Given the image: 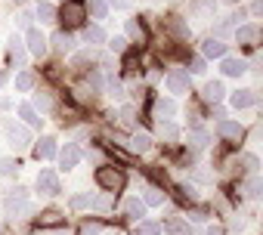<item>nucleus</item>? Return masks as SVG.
Segmentation results:
<instances>
[{
  "label": "nucleus",
  "mask_w": 263,
  "mask_h": 235,
  "mask_svg": "<svg viewBox=\"0 0 263 235\" xmlns=\"http://www.w3.org/2000/svg\"><path fill=\"white\" fill-rule=\"evenodd\" d=\"M4 207H7V213H10V217H19V220H25V217L31 213V204H28V192H25L22 186H16V189L7 195V204H4Z\"/></svg>",
  "instance_id": "f257e3e1"
},
{
  "label": "nucleus",
  "mask_w": 263,
  "mask_h": 235,
  "mask_svg": "<svg viewBox=\"0 0 263 235\" xmlns=\"http://www.w3.org/2000/svg\"><path fill=\"white\" fill-rule=\"evenodd\" d=\"M96 183H99L105 192H121V189H124V173L115 170V167H99V170H96Z\"/></svg>",
  "instance_id": "f03ea898"
},
{
  "label": "nucleus",
  "mask_w": 263,
  "mask_h": 235,
  "mask_svg": "<svg viewBox=\"0 0 263 235\" xmlns=\"http://www.w3.org/2000/svg\"><path fill=\"white\" fill-rule=\"evenodd\" d=\"M164 84H167V90H171L174 96H180V93H186V90H189V74H186L183 68H174V71H167Z\"/></svg>",
  "instance_id": "7ed1b4c3"
},
{
  "label": "nucleus",
  "mask_w": 263,
  "mask_h": 235,
  "mask_svg": "<svg viewBox=\"0 0 263 235\" xmlns=\"http://www.w3.org/2000/svg\"><path fill=\"white\" fill-rule=\"evenodd\" d=\"M37 192L41 195H59V177L53 170H41L37 173Z\"/></svg>",
  "instance_id": "20e7f679"
},
{
  "label": "nucleus",
  "mask_w": 263,
  "mask_h": 235,
  "mask_svg": "<svg viewBox=\"0 0 263 235\" xmlns=\"http://www.w3.org/2000/svg\"><path fill=\"white\" fill-rule=\"evenodd\" d=\"M62 19H65V25H68V28L81 25V22H84V4H78V0H65Z\"/></svg>",
  "instance_id": "39448f33"
},
{
  "label": "nucleus",
  "mask_w": 263,
  "mask_h": 235,
  "mask_svg": "<svg viewBox=\"0 0 263 235\" xmlns=\"http://www.w3.org/2000/svg\"><path fill=\"white\" fill-rule=\"evenodd\" d=\"M235 41H238L241 47H257V41H260L257 25H238V28H235Z\"/></svg>",
  "instance_id": "423d86ee"
},
{
  "label": "nucleus",
  "mask_w": 263,
  "mask_h": 235,
  "mask_svg": "<svg viewBox=\"0 0 263 235\" xmlns=\"http://www.w3.org/2000/svg\"><path fill=\"white\" fill-rule=\"evenodd\" d=\"M25 41H28V53H31V56H44V53H47V37H44L37 28H28Z\"/></svg>",
  "instance_id": "0eeeda50"
},
{
  "label": "nucleus",
  "mask_w": 263,
  "mask_h": 235,
  "mask_svg": "<svg viewBox=\"0 0 263 235\" xmlns=\"http://www.w3.org/2000/svg\"><path fill=\"white\" fill-rule=\"evenodd\" d=\"M7 140H10L13 149H25V146H28V130L10 121V124H7Z\"/></svg>",
  "instance_id": "6e6552de"
},
{
  "label": "nucleus",
  "mask_w": 263,
  "mask_h": 235,
  "mask_svg": "<svg viewBox=\"0 0 263 235\" xmlns=\"http://www.w3.org/2000/svg\"><path fill=\"white\" fill-rule=\"evenodd\" d=\"M78 161H81V149H78L74 143H65V149L59 152V164H62L65 170H71V167H78Z\"/></svg>",
  "instance_id": "1a4fd4ad"
},
{
  "label": "nucleus",
  "mask_w": 263,
  "mask_h": 235,
  "mask_svg": "<svg viewBox=\"0 0 263 235\" xmlns=\"http://www.w3.org/2000/svg\"><path fill=\"white\" fill-rule=\"evenodd\" d=\"M124 146H127L130 152H137V155H146V152L152 149V140H149V133H143V130H140V133H134V136H130Z\"/></svg>",
  "instance_id": "9d476101"
},
{
  "label": "nucleus",
  "mask_w": 263,
  "mask_h": 235,
  "mask_svg": "<svg viewBox=\"0 0 263 235\" xmlns=\"http://www.w3.org/2000/svg\"><path fill=\"white\" fill-rule=\"evenodd\" d=\"M201 53H204L208 59H223V56H226V44H223L220 37H208V41L201 44Z\"/></svg>",
  "instance_id": "9b49d317"
},
{
  "label": "nucleus",
  "mask_w": 263,
  "mask_h": 235,
  "mask_svg": "<svg viewBox=\"0 0 263 235\" xmlns=\"http://www.w3.org/2000/svg\"><path fill=\"white\" fill-rule=\"evenodd\" d=\"M220 71H223L226 77H241V74L248 71V65H245L241 59H229V56H223V65H220Z\"/></svg>",
  "instance_id": "f8f14e48"
},
{
  "label": "nucleus",
  "mask_w": 263,
  "mask_h": 235,
  "mask_svg": "<svg viewBox=\"0 0 263 235\" xmlns=\"http://www.w3.org/2000/svg\"><path fill=\"white\" fill-rule=\"evenodd\" d=\"M53 47H56L59 53H71V50H74V37H71L68 31H56V34H53Z\"/></svg>",
  "instance_id": "ddd939ff"
},
{
  "label": "nucleus",
  "mask_w": 263,
  "mask_h": 235,
  "mask_svg": "<svg viewBox=\"0 0 263 235\" xmlns=\"http://www.w3.org/2000/svg\"><path fill=\"white\" fill-rule=\"evenodd\" d=\"M254 102H257L254 90H235V93H232V108H248V105H254Z\"/></svg>",
  "instance_id": "4468645a"
},
{
  "label": "nucleus",
  "mask_w": 263,
  "mask_h": 235,
  "mask_svg": "<svg viewBox=\"0 0 263 235\" xmlns=\"http://www.w3.org/2000/svg\"><path fill=\"white\" fill-rule=\"evenodd\" d=\"M217 130H220V136H226V140H241V124H235V121H220L217 124Z\"/></svg>",
  "instance_id": "2eb2a0df"
},
{
  "label": "nucleus",
  "mask_w": 263,
  "mask_h": 235,
  "mask_svg": "<svg viewBox=\"0 0 263 235\" xmlns=\"http://www.w3.org/2000/svg\"><path fill=\"white\" fill-rule=\"evenodd\" d=\"M174 111H177L174 99H164V96H161V99L155 102V114H158V121H167V118H171Z\"/></svg>",
  "instance_id": "dca6fc26"
},
{
  "label": "nucleus",
  "mask_w": 263,
  "mask_h": 235,
  "mask_svg": "<svg viewBox=\"0 0 263 235\" xmlns=\"http://www.w3.org/2000/svg\"><path fill=\"white\" fill-rule=\"evenodd\" d=\"M84 41H87L90 47H102V44H105V31H102L99 25H90V28L84 31Z\"/></svg>",
  "instance_id": "f3484780"
},
{
  "label": "nucleus",
  "mask_w": 263,
  "mask_h": 235,
  "mask_svg": "<svg viewBox=\"0 0 263 235\" xmlns=\"http://www.w3.org/2000/svg\"><path fill=\"white\" fill-rule=\"evenodd\" d=\"M223 96H226V90H223V84H220V81L204 84V99H208V102H220Z\"/></svg>",
  "instance_id": "a211bd4d"
},
{
  "label": "nucleus",
  "mask_w": 263,
  "mask_h": 235,
  "mask_svg": "<svg viewBox=\"0 0 263 235\" xmlns=\"http://www.w3.org/2000/svg\"><path fill=\"white\" fill-rule=\"evenodd\" d=\"M31 108H34V111H50V108H53V96H50L47 90L34 93V102H31Z\"/></svg>",
  "instance_id": "6ab92c4d"
},
{
  "label": "nucleus",
  "mask_w": 263,
  "mask_h": 235,
  "mask_svg": "<svg viewBox=\"0 0 263 235\" xmlns=\"http://www.w3.org/2000/svg\"><path fill=\"white\" fill-rule=\"evenodd\" d=\"M34 155H37V158H53V155H56V140H50V136H44V140L37 143V149H34Z\"/></svg>",
  "instance_id": "aec40b11"
},
{
  "label": "nucleus",
  "mask_w": 263,
  "mask_h": 235,
  "mask_svg": "<svg viewBox=\"0 0 263 235\" xmlns=\"http://www.w3.org/2000/svg\"><path fill=\"white\" fill-rule=\"evenodd\" d=\"M44 25H50V22H56V7L53 4H37V13H34Z\"/></svg>",
  "instance_id": "412c9836"
},
{
  "label": "nucleus",
  "mask_w": 263,
  "mask_h": 235,
  "mask_svg": "<svg viewBox=\"0 0 263 235\" xmlns=\"http://www.w3.org/2000/svg\"><path fill=\"white\" fill-rule=\"evenodd\" d=\"M208 143H211V136H208L204 130H189V149L198 152V149H204Z\"/></svg>",
  "instance_id": "4be33fe9"
},
{
  "label": "nucleus",
  "mask_w": 263,
  "mask_h": 235,
  "mask_svg": "<svg viewBox=\"0 0 263 235\" xmlns=\"http://www.w3.org/2000/svg\"><path fill=\"white\" fill-rule=\"evenodd\" d=\"M127 217L143 220V217H146V204H143L140 198H130V201H127Z\"/></svg>",
  "instance_id": "5701e85b"
},
{
  "label": "nucleus",
  "mask_w": 263,
  "mask_h": 235,
  "mask_svg": "<svg viewBox=\"0 0 263 235\" xmlns=\"http://www.w3.org/2000/svg\"><path fill=\"white\" fill-rule=\"evenodd\" d=\"M158 130H161V136H164L167 143H177V140H180V130H177V124H171V121H158Z\"/></svg>",
  "instance_id": "b1692460"
},
{
  "label": "nucleus",
  "mask_w": 263,
  "mask_h": 235,
  "mask_svg": "<svg viewBox=\"0 0 263 235\" xmlns=\"http://www.w3.org/2000/svg\"><path fill=\"white\" fill-rule=\"evenodd\" d=\"M260 192H263V183H260L257 173H251V180L245 183V195H248V198H260Z\"/></svg>",
  "instance_id": "393cba45"
},
{
  "label": "nucleus",
  "mask_w": 263,
  "mask_h": 235,
  "mask_svg": "<svg viewBox=\"0 0 263 235\" xmlns=\"http://www.w3.org/2000/svg\"><path fill=\"white\" fill-rule=\"evenodd\" d=\"M31 87H34V74H31V71H19V74H16V90L28 93Z\"/></svg>",
  "instance_id": "a878e982"
},
{
  "label": "nucleus",
  "mask_w": 263,
  "mask_h": 235,
  "mask_svg": "<svg viewBox=\"0 0 263 235\" xmlns=\"http://www.w3.org/2000/svg\"><path fill=\"white\" fill-rule=\"evenodd\" d=\"M19 118H25V124H31V127H37L41 124V118H37V111L25 102V105H19Z\"/></svg>",
  "instance_id": "bb28decb"
},
{
  "label": "nucleus",
  "mask_w": 263,
  "mask_h": 235,
  "mask_svg": "<svg viewBox=\"0 0 263 235\" xmlns=\"http://www.w3.org/2000/svg\"><path fill=\"white\" fill-rule=\"evenodd\" d=\"M90 13H93V19H105L108 16V4L105 0H90Z\"/></svg>",
  "instance_id": "cd10ccee"
},
{
  "label": "nucleus",
  "mask_w": 263,
  "mask_h": 235,
  "mask_svg": "<svg viewBox=\"0 0 263 235\" xmlns=\"http://www.w3.org/2000/svg\"><path fill=\"white\" fill-rule=\"evenodd\" d=\"M127 37H134V41H143V37H146L143 25H140V22H134V19H127Z\"/></svg>",
  "instance_id": "c85d7f7f"
},
{
  "label": "nucleus",
  "mask_w": 263,
  "mask_h": 235,
  "mask_svg": "<svg viewBox=\"0 0 263 235\" xmlns=\"http://www.w3.org/2000/svg\"><path fill=\"white\" fill-rule=\"evenodd\" d=\"M161 201H164L161 189H149V192H146V201H143V204H146V207H158Z\"/></svg>",
  "instance_id": "c756f323"
},
{
  "label": "nucleus",
  "mask_w": 263,
  "mask_h": 235,
  "mask_svg": "<svg viewBox=\"0 0 263 235\" xmlns=\"http://www.w3.org/2000/svg\"><path fill=\"white\" fill-rule=\"evenodd\" d=\"M56 223H62V213L59 210H44L41 213V226H56Z\"/></svg>",
  "instance_id": "7c9ffc66"
},
{
  "label": "nucleus",
  "mask_w": 263,
  "mask_h": 235,
  "mask_svg": "<svg viewBox=\"0 0 263 235\" xmlns=\"http://www.w3.org/2000/svg\"><path fill=\"white\" fill-rule=\"evenodd\" d=\"M137 232H140V235H161V226H158V223H152V220H143Z\"/></svg>",
  "instance_id": "2f4dec72"
},
{
  "label": "nucleus",
  "mask_w": 263,
  "mask_h": 235,
  "mask_svg": "<svg viewBox=\"0 0 263 235\" xmlns=\"http://www.w3.org/2000/svg\"><path fill=\"white\" fill-rule=\"evenodd\" d=\"M19 170V164L13 161V158H4V161H0V173H4V177H13Z\"/></svg>",
  "instance_id": "473e14b6"
},
{
  "label": "nucleus",
  "mask_w": 263,
  "mask_h": 235,
  "mask_svg": "<svg viewBox=\"0 0 263 235\" xmlns=\"http://www.w3.org/2000/svg\"><path fill=\"white\" fill-rule=\"evenodd\" d=\"M87 62H93V50H87V53H78V56L71 59V65H74V68H81V65H87Z\"/></svg>",
  "instance_id": "72a5a7b5"
},
{
  "label": "nucleus",
  "mask_w": 263,
  "mask_h": 235,
  "mask_svg": "<svg viewBox=\"0 0 263 235\" xmlns=\"http://www.w3.org/2000/svg\"><path fill=\"white\" fill-rule=\"evenodd\" d=\"M241 164H245V170H248V173H257V167H260L257 155H245V158H241Z\"/></svg>",
  "instance_id": "f704fd0d"
},
{
  "label": "nucleus",
  "mask_w": 263,
  "mask_h": 235,
  "mask_svg": "<svg viewBox=\"0 0 263 235\" xmlns=\"http://www.w3.org/2000/svg\"><path fill=\"white\" fill-rule=\"evenodd\" d=\"M105 90H108V96H115V99H121V96H124V87H121L118 81H108V84H105Z\"/></svg>",
  "instance_id": "c9c22d12"
},
{
  "label": "nucleus",
  "mask_w": 263,
  "mask_h": 235,
  "mask_svg": "<svg viewBox=\"0 0 263 235\" xmlns=\"http://www.w3.org/2000/svg\"><path fill=\"white\" fill-rule=\"evenodd\" d=\"M71 207H74V210L90 207V195H74V198H71Z\"/></svg>",
  "instance_id": "e433bc0d"
},
{
  "label": "nucleus",
  "mask_w": 263,
  "mask_h": 235,
  "mask_svg": "<svg viewBox=\"0 0 263 235\" xmlns=\"http://www.w3.org/2000/svg\"><path fill=\"white\" fill-rule=\"evenodd\" d=\"M134 118H137L134 105H124V108H121V121H124V124H134Z\"/></svg>",
  "instance_id": "4c0bfd02"
},
{
  "label": "nucleus",
  "mask_w": 263,
  "mask_h": 235,
  "mask_svg": "<svg viewBox=\"0 0 263 235\" xmlns=\"http://www.w3.org/2000/svg\"><path fill=\"white\" fill-rule=\"evenodd\" d=\"M31 19H34V16H31V13H19V16H16V25H19V28H25V31H28V28H31Z\"/></svg>",
  "instance_id": "58836bf2"
},
{
  "label": "nucleus",
  "mask_w": 263,
  "mask_h": 235,
  "mask_svg": "<svg viewBox=\"0 0 263 235\" xmlns=\"http://www.w3.org/2000/svg\"><path fill=\"white\" fill-rule=\"evenodd\" d=\"M99 232H102L99 223H84V226H81V235H99Z\"/></svg>",
  "instance_id": "ea45409f"
},
{
  "label": "nucleus",
  "mask_w": 263,
  "mask_h": 235,
  "mask_svg": "<svg viewBox=\"0 0 263 235\" xmlns=\"http://www.w3.org/2000/svg\"><path fill=\"white\" fill-rule=\"evenodd\" d=\"M108 47H111L115 53H124V50H127V37H111V44H108Z\"/></svg>",
  "instance_id": "a19ab883"
},
{
  "label": "nucleus",
  "mask_w": 263,
  "mask_h": 235,
  "mask_svg": "<svg viewBox=\"0 0 263 235\" xmlns=\"http://www.w3.org/2000/svg\"><path fill=\"white\" fill-rule=\"evenodd\" d=\"M204 71H208V68H204V59L195 56V59H192V74H204Z\"/></svg>",
  "instance_id": "79ce46f5"
},
{
  "label": "nucleus",
  "mask_w": 263,
  "mask_h": 235,
  "mask_svg": "<svg viewBox=\"0 0 263 235\" xmlns=\"http://www.w3.org/2000/svg\"><path fill=\"white\" fill-rule=\"evenodd\" d=\"M105 4H111L115 10H127V7H130V0H105Z\"/></svg>",
  "instance_id": "37998d69"
},
{
  "label": "nucleus",
  "mask_w": 263,
  "mask_h": 235,
  "mask_svg": "<svg viewBox=\"0 0 263 235\" xmlns=\"http://www.w3.org/2000/svg\"><path fill=\"white\" fill-rule=\"evenodd\" d=\"M195 180H198V183H208V180H211V173H208L204 167H198V170H195Z\"/></svg>",
  "instance_id": "c03bdc74"
},
{
  "label": "nucleus",
  "mask_w": 263,
  "mask_h": 235,
  "mask_svg": "<svg viewBox=\"0 0 263 235\" xmlns=\"http://www.w3.org/2000/svg\"><path fill=\"white\" fill-rule=\"evenodd\" d=\"M208 235H223V229L220 226H208Z\"/></svg>",
  "instance_id": "a18cd8bd"
},
{
  "label": "nucleus",
  "mask_w": 263,
  "mask_h": 235,
  "mask_svg": "<svg viewBox=\"0 0 263 235\" xmlns=\"http://www.w3.org/2000/svg\"><path fill=\"white\" fill-rule=\"evenodd\" d=\"M34 235H59V232H34Z\"/></svg>",
  "instance_id": "49530a36"
},
{
  "label": "nucleus",
  "mask_w": 263,
  "mask_h": 235,
  "mask_svg": "<svg viewBox=\"0 0 263 235\" xmlns=\"http://www.w3.org/2000/svg\"><path fill=\"white\" fill-rule=\"evenodd\" d=\"M4 81H7V74H4V71H0V84H4Z\"/></svg>",
  "instance_id": "de8ad7c7"
},
{
  "label": "nucleus",
  "mask_w": 263,
  "mask_h": 235,
  "mask_svg": "<svg viewBox=\"0 0 263 235\" xmlns=\"http://www.w3.org/2000/svg\"><path fill=\"white\" fill-rule=\"evenodd\" d=\"M226 4H238V0H226Z\"/></svg>",
  "instance_id": "09e8293b"
},
{
  "label": "nucleus",
  "mask_w": 263,
  "mask_h": 235,
  "mask_svg": "<svg viewBox=\"0 0 263 235\" xmlns=\"http://www.w3.org/2000/svg\"><path fill=\"white\" fill-rule=\"evenodd\" d=\"M16 4H25V0H16Z\"/></svg>",
  "instance_id": "8fccbe9b"
}]
</instances>
